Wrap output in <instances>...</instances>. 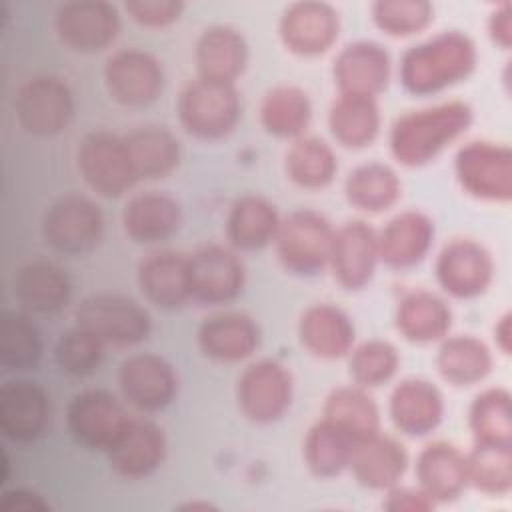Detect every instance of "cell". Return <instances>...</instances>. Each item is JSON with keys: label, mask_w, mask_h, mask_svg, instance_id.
<instances>
[{"label": "cell", "mask_w": 512, "mask_h": 512, "mask_svg": "<svg viewBox=\"0 0 512 512\" xmlns=\"http://www.w3.org/2000/svg\"><path fill=\"white\" fill-rule=\"evenodd\" d=\"M472 124V108L450 100L410 110L390 128V152L402 166L418 168L438 158Z\"/></svg>", "instance_id": "cell-1"}, {"label": "cell", "mask_w": 512, "mask_h": 512, "mask_svg": "<svg viewBox=\"0 0 512 512\" xmlns=\"http://www.w3.org/2000/svg\"><path fill=\"white\" fill-rule=\"evenodd\" d=\"M476 60L472 38L458 30H446L410 46L402 54L398 74L410 94L430 96L466 80L474 72Z\"/></svg>", "instance_id": "cell-2"}, {"label": "cell", "mask_w": 512, "mask_h": 512, "mask_svg": "<svg viewBox=\"0 0 512 512\" xmlns=\"http://www.w3.org/2000/svg\"><path fill=\"white\" fill-rule=\"evenodd\" d=\"M242 114L234 84L208 78L192 80L178 98V120L198 140H220L228 136Z\"/></svg>", "instance_id": "cell-3"}, {"label": "cell", "mask_w": 512, "mask_h": 512, "mask_svg": "<svg viewBox=\"0 0 512 512\" xmlns=\"http://www.w3.org/2000/svg\"><path fill=\"white\" fill-rule=\"evenodd\" d=\"M334 228L320 212L302 208L280 220L274 248L282 268L296 276H314L328 266Z\"/></svg>", "instance_id": "cell-4"}, {"label": "cell", "mask_w": 512, "mask_h": 512, "mask_svg": "<svg viewBox=\"0 0 512 512\" xmlns=\"http://www.w3.org/2000/svg\"><path fill=\"white\" fill-rule=\"evenodd\" d=\"M76 326L94 334L104 346H134L152 330L150 314L136 300L100 292L84 298L74 312Z\"/></svg>", "instance_id": "cell-5"}, {"label": "cell", "mask_w": 512, "mask_h": 512, "mask_svg": "<svg viewBox=\"0 0 512 512\" xmlns=\"http://www.w3.org/2000/svg\"><path fill=\"white\" fill-rule=\"evenodd\" d=\"M104 234L100 206L82 194L58 198L44 214L42 236L50 248L66 256L92 252Z\"/></svg>", "instance_id": "cell-6"}, {"label": "cell", "mask_w": 512, "mask_h": 512, "mask_svg": "<svg viewBox=\"0 0 512 512\" xmlns=\"http://www.w3.org/2000/svg\"><path fill=\"white\" fill-rule=\"evenodd\" d=\"M76 160L86 186L106 198L122 196L138 180L124 138L108 130L86 134L78 146Z\"/></svg>", "instance_id": "cell-7"}, {"label": "cell", "mask_w": 512, "mask_h": 512, "mask_svg": "<svg viewBox=\"0 0 512 512\" xmlns=\"http://www.w3.org/2000/svg\"><path fill=\"white\" fill-rule=\"evenodd\" d=\"M14 116L30 136H56L68 128L74 116L72 92L58 76H34L18 88Z\"/></svg>", "instance_id": "cell-8"}, {"label": "cell", "mask_w": 512, "mask_h": 512, "mask_svg": "<svg viewBox=\"0 0 512 512\" xmlns=\"http://www.w3.org/2000/svg\"><path fill=\"white\" fill-rule=\"evenodd\" d=\"M454 172L462 190L478 200L508 202L512 196V152L506 144H464L456 154Z\"/></svg>", "instance_id": "cell-9"}, {"label": "cell", "mask_w": 512, "mask_h": 512, "mask_svg": "<svg viewBox=\"0 0 512 512\" xmlns=\"http://www.w3.org/2000/svg\"><path fill=\"white\" fill-rule=\"evenodd\" d=\"M292 374L276 360H258L244 368L236 382L240 412L256 422L270 424L280 420L292 404Z\"/></svg>", "instance_id": "cell-10"}, {"label": "cell", "mask_w": 512, "mask_h": 512, "mask_svg": "<svg viewBox=\"0 0 512 512\" xmlns=\"http://www.w3.org/2000/svg\"><path fill=\"white\" fill-rule=\"evenodd\" d=\"M130 416L122 402L108 390H82L72 396L66 410V426L76 444L106 452L118 438Z\"/></svg>", "instance_id": "cell-11"}, {"label": "cell", "mask_w": 512, "mask_h": 512, "mask_svg": "<svg viewBox=\"0 0 512 512\" xmlns=\"http://www.w3.org/2000/svg\"><path fill=\"white\" fill-rule=\"evenodd\" d=\"M104 84L114 102L142 108L162 94L164 70L152 54L140 48H124L106 60Z\"/></svg>", "instance_id": "cell-12"}, {"label": "cell", "mask_w": 512, "mask_h": 512, "mask_svg": "<svg viewBox=\"0 0 512 512\" xmlns=\"http://www.w3.org/2000/svg\"><path fill=\"white\" fill-rule=\"evenodd\" d=\"M434 270L446 294L470 300L484 294L492 284L494 260L480 242L454 238L440 250Z\"/></svg>", "instance_id": "cell-13"}, {"label": "cell", "mask_w": 512, "mask_h": 512, "mask_svg": "<svg viewBox=\"0 0 512 512\" xmlns=\"http://www.w3.org/2000/svg\"><path fill=\"white\" fill-rule=\"evenodd\" d=\"M54 28L64 46L74 52L92 54L108 48L118 38L120 16L108 2H66L56 10Z\"/></svg>", "instance_id": "cell-14"}, {"label": "cell", "mask_w": 512, "mask_h": 512, "mask_svg": "<svg viewBox=\"0 0 512 512\" xmlns=\"http://www.w3.org/2000/svg\"><path fill=\"white\" fill-rule=\"evenodd\" d=\"M192 300L218 306L232 302L244 288V264L238 254L220 244H208L188 256Z\"/></svg>", "instance_id": "cell-15"}, {"label": "cell", "mask_w": 512, "mask_h": 512, "mask_svg": "<svg viewBox=\"0 0 512 512\" xmlns=\"http://www.w3.org/2000/svg\"><path fill=\"white\" fill-rule=\"evenodd\" d=\"M124 400L140 412L164 410L178 392V376L168 360L156 354H134L118 368Z\"/></svg>", "instance_id": "cell-16"}, {"label": "cell", "mask_w": 512, "mask_h": 512, "mask_svg": "<svg viewBox=\"0 0 512 512\" xmlns=\"http://www.w3.org/2000/svg\"><path fill=\"white\" fill-rule=\"evenodd\" d=\"M338 12L326 2H294L278 24V34L286 50L298 56H320L338 38Z\"/></svg>", "instance_id": "cell-17"}, {"label": "cell", "mask_w": 512, "mask_h": 512, "mask_svg": "<svg viewBox=\"0 0 512 512\" xmlns=\"http://www.w3.org/2000/svg\"><path fill=\"white\" fill-rule=\"evenodd\" d=\"M378 264L376 232L362 220H350L334 230L328 266L344 290L364 288Z\"/></svg>", "instance_id": "cell-18"}, {"label": "cell", "mask_w": 512, "mask_h": 512, "mask_svg": "<svg viewBox=\"0 0 512 512\" xmlns=\"http://www.w3.org/2000/svg\"><path fill=\"white\" fill-rule=\"evenodd\" d=\"M110 468L128 480H140L160 468L166 456V436L160 426L132 418L106 450Z\"/></svg>", "instance_id": "cell-19"}, {"label": "cell", "mask_w": 512, "mask_h": 512, "mask_svg": "<svg viewBox=\"0 0 512 512\" xmlns=\"http://www.w3.org/2000/svg\"><path fill=\"white\" fill-rule=\"evenodd\" d=\"M50 420L46 390L32 380H8L0 388V430L8 440L34 442Z\"/></svg>", "instance_id": "cell-20"}, {"label": "cell", "mask_w": 512, "mask_h": 512, "mask_svg": "<svg viewBox=\"0 0 512 512\" xmlns=\"http://www.w3.org/2000/svg\"><path fill=\"white\" fill-rule=\"evenodd\" d=\"M332 74L340 94L376 98L390 82V54L376 42L358 40L340 50Z\"/></svg>", "instance_id": "cell-21"}, {"label": "cell", "mask_w": 512, "mask_h": 512, "mask_svg": "<svg viewBox=\"0 0 512 512\" xmlns=\"http://www.w3.org/2000/svg\"><path fill=\"white\" fill-rule=\"evenodd\" d=\"M348 468L360 486L388 490L404 476L408 452L396 438L376 432L354 442Z\"/></svg>", "instance_id": "cell-22"}, {"label": "cell", "mask_w": 512, "mask_h": 512, "mask_svg": "<svg viewBox=\"0 0 512 512\" xmlns=\"http://www.w3.org/2000/svg\"><path fill=\"white\" fill-rule=\"evenodd\" d=\"M138 286L158 308H180L192 298L188 256L172 250L148 254L138 266Z\"/></svg>", "instance_id": "cell-23"}, {"label": "cell", "mask_w": 512, "mask_h": 512, "mask_svg": "<svg viewBox=\"0 0 512 512\" xmlns=\"http://www.w3.org/2000/svg\"><path fill=\"white\" fill-rule=\"evenodd\" d=\"M432 240L434 222L424 212L406 210L376 234L378 260L396 270L412 268L428 254Z\"/></svg>", "instance_id": "cell-24"}, {"label": "cell", "mask_w": 512, "mask_h": 512, "mask_svg": "<svg viewBox=\"0 0 512 512\" xmlns=\"http://www.w3.org/2000/svg\"><path fill=\"white\" fill-rule=\"evenodd\" d=\"M196 340L206 358L216 362H240L258 348L260 328L242 312H220L204 318Z\"/></svg>", "instance_id": "cell-25"}, {"label": "cell", "mask_w": 512, "mask_h": 512, "mask_svg": "<svg viewBox=\"0 0 512 512\" xmlns=\"http://www.w3.org/2000/svg\"><path fill=\"white\" fill-rule=\"evenodd\" d=\"M390 418L406 436H426L438 428L444 416L440 390L422 378L402 380L390 394Z\"/></svg>", "instance_id": "cell-26"}, {"label": "cell", "mask_w": 512, "mask_h": 512, "mask_svg": "<svg viewBox=\"0 0 512 512\" xmlns=\"http://www.w3.org/2000/svg\"><path fill=\"white\" fill-rule=\"evenodd\" d=\"M414 472L418 486L434 504H446L460 498L468 486L466 454L450 442L426 444L416 458Z\"/></svg>", "instance_id": "cell-27"}, {"label": "cell", "mask_w": 512, "mask_h": 512, "mask_svg": "<svg viewBox=\"0 0 512 512\" xmlns=\"http://www.w3.org/2000/svg\"><path fill=\"white\" fill-rule=\"evenodd\" d=\"M298 336L312 356L334 360L352 350L354 324L350 316L334 304H312L300 316Z\"/></svg>", "instance_id": "cell-28"}, {"label": "cell", "mask_w": 512, "mask_h": 512, "mask_svg": "<svg viewBox=\"0 0 512 512\" xmlns=\"http://www.w3.org/2000/svg\"><path fill=\"white\" fill-rule=\"evenodd\" d=\"M180 224V204L164 192L136 194L122 210V228L138 244L164 242L178 232Z\"/></svg>", "instance_id": "cell-29"}, {"label": "cell", "mask_w": 512, "mask_h": 512, "mask_svg": "<svg viewBox=\"0 0 512 512\" xmlns=\"http://www.w3.org/2000/svg\"><path fill=\"white\" fill-rule=\"evenodd\" d=\"M14 296L28 312L56 314L68 306L72 284L58 264L32 260L16 272Z\"/></svg>", "instance_id": "cell-30"}, {"label": "cell", "mask_w": 512, "mask_h": 512, "mask_svg": "<svg viewBox=\"0 0 512 512\" xmlns=\"http://www.w3.org/2000/svg\"><path fill=\"white\" fill-rule=\"evenodd\" d=\"M194 60L200 78L234 84L246 70L248 44L244 36L230 26H210L196 42Z\"/></svg>", "instance_id": "cell-31"}, {"label": "cell", "mask_w": 512, "mask_h": 512, "mask_svg": "<svg viewBox=\"0 0 512 512\" xmlns=\"http://www.w3.org/2000/svg\"><path fill=\"white\" fill-rule=\"evenodd\" d=\"M452 326V310L444 298L428 290H412L396 308V330L414 344L444 340Z\"/></svg>", "instance_id": "cell-32"}, {"label": "cell", "mask_w": 512, "mask_h": 512, "mask_svg": "<svg viewBox=\"0 0 512 512\" xmlns=\"http://www.w3.org/2000/svg\"><path fill=\"white\" fill-rule=\"evenodd\" d=\"M124 142L138 180L164 178L176 170L180 162V142L164 126H138L124 136Z\"/></svg>", "instance_id": "cell-33"}, {"label": "cell", "mask_w": 512, "mask_h": 512, "mask_svg": "<svg viewBox=\"0 0 512 512\" xmlns=\"http://www.w3.org/2000/svg\"><path fill=\"white\" fill-rule=\"evenodd\" d=\"M280 216L272 202L246 194L238 198L226 218V238L238 250H260L274 242Z\"/></svg>", "instance_id": "cell-34"}, {"label": "cell", "mask_w": 512, "mask_h": 512, "mask_svg": "<svg viewBox=\"0 0 512 512\" xmlns=\"http://www.w3.org/2000/svg\"><path fill=\"white\" fill-rule=\"evenodd\" d=\"M334 140L344 148L370 146L380 132V110L376 98L338 94L328 112Z\"/></svg>", "instance_id": "cell-35"}, {"label": "cell", "mask_w": 512, "mask_h": 512, "mask_svg": "<svg viewBox=\"0 0 512 512\" xmlns=\"http://www.w3.org/2000/svg\"><path fill=\"white\" fill-rule=\"evenodd\" d=\"M436 368L448 384L472 386L490 374L492 352L482 340L470 334L444 338L436 356Z\"/></svg>", "instance_id": "cell-36"}, {"label": "cell", "mask_w": 512, "mask_h": 512, "mask_svg": "<svg viewBox=\"0 0 512 512\" xmlns=\"http://www.w3.org/2000/svg\"><path fill=\"white\" fill-rule=\"evenodd\" d=\"M346 200L362 212H384L392 208L402 194L398 174L382 162H366L356 166L344 182Z\"/></svg>", "instance_id": "cell-37"}, {"label": "cell", "mask_w": 512, "mask_h": 512, "mask_svg": "<svg viewBox=\"0 0 512 512\" xmlns=\"http://www.w3.org/2000/svg\"><path fill=\"white\" fill-rule=\"evenodd\" d=\"M312 118L308 94L292 84H280L266 92L260 104V124L276 138H300Z\"/></svg>", "instance_id": "cell-38"}, {"label": "cell", "mask_w": 512, "mask_h": 512, "mask_svg": "<svg viewBox=\"0 0 512 512\" xmlns=\"http://www.w3.org/2000/svg\"><path fill=\"white\" fill-rule=\"evenodd\" d=\"M286 176L304 190L326 188L336 172L338 160L328 142L316 136H300L292 142L284 158Z\"/></svg>", "instance_id": "cell-39"}, {"label": "cell", "mask_w": 512, "mask_h": 512, "mask_svg": "<svg viewBox=\"0 0 512 512\" xmlns=\"http://www.w3.org/2000/svg\"><path fill=\"white\" fill-rule=\"evenodd\" d=\"M354 438L330 420H318L304 438V462L308 470L318 478L338 476L348 468Z\"/></svg>", "instance_id": "cell-40"}, {"label": "cell", "mask_w": 512, "mask_h": 512, "mask_svg": "<svg viewBox=\"0 0 512 512\" xmlns=\"http://www.w3.org/2000/svg\"><path fill=\"white\" fill-rule=\"evenodd\" d=\"M324 418L340 426L354 440L380 432V412L362 386L334 388L324 402Z\"/></svg>", "instance_id": "cell-41"}, {"label": "cell", "mask_w": 512, "mask_h": 512, "mask_svg": "<svg viewBox=\"0 0 512 512\" xmlns=\"http://www.w3.org/2000/svg\"><path fill=\"white\" fill-rule=\"evenodd\" d=\"M468 486L488 494L504 496L512 488L510 442H476L466 454Z\"/></svg>", "instance_id": "cell-42"}, {"label": "cell", "mask_w": 512, "mask_h": 512, "mask_svg": "<svg viewBox=\"0 0 512 512\" xmlns=\"http://www.w3.org/2000/svg\"><path fill=\"white\" fill-rule=\"evenodd\" d=\"M42 358V340L32 320L20 312H4L0 326V364L12 372L34 370Z\"/></svg>", "instance_id": "cell-43"}, {"label": "cell", "mask_w": 512, "mask_h": 512, "mask_svg": "<svg viewBox=\"0 0 512 512\" xmlns=\"http://www.w3.org/2000/svg\"><path fill=\"white\" fill-rule=\"evenodd\" d=\"M468 426L476 442H510V394L504 388H488L480 392L468 410Z\"/></svg>", "instance_id": "cell-44"}, {"label": "cell", "mask_w": 512, "mask_h": 512, "mask_svg": "<svg viewBox=\"0 0 512 512\" xmlns=\"http://www.w3.org/2000/svg\"><path fill=\"white\" fill-rule=\"evenodd\" d=\"M104 356V344L88 330L74 326L66 330L54 348L58 368L74 378L90 376L98 370Z\"/></svg>", "instance_id": "cell-45"}, {"label": "cell", "mask_w": 512, "mask_h": 512, "mask_svg": "<svg viewBox=\"0 0 512 512\" xmlns=\"http://www.w3.org/2000/svg\"><path fill=\"white\" fill-rule=\"evenodd\" d=\"M400 366L398 350L386 340H368L350 354V376L356 386L376 388L392 380Z\"/></svg>", "instance_id": "cell-46"}, {"label": "cell", "mask_w": 512, "mask_h": 512, "mask_svg": "<svg viewBox=\"0 0 512 512\" xmlns=\"http://www.w3.org/2000/svg\"><path fill=\"white\" fill-rule=\"evenodd\" d=\"M372 20L388 36H412L430 26L434 6L424 0H380L372 4Z\"/></svg>", "instance_id": "cell-47"}, {"label": "cell", "mask_w": 512, "mask_h": 512, "mask_svg": "<svg viewBox=\"0 0 512 512\" xmlns=\"http://www.w3.org/2000/svg\"><path fill=\"white\" fill-rule=\"evenodd\" d=\"M128 16L144 28H164L176 22L184 10L180 0H132L124 4Z\"/></svg>", "instance_id": "cell-48"}, {"label": "cell", "mask_w": 512, "mask_h": 512, "mask_svg": "<svg viewBox=\"0 0 512 512\" xmlns=\"http://www.w3.org/2000/svg\"><path fill=\"white\" fill-rule=\"evenodd\" d=\"M386 500L382 502V508L388 512H426L434 508V502L430 496L420 488L410 486H392L386 490Z\"/></svg>", "instance_id": "cell-49"}, {"label": "cell", "mask_w": 512, "mask_h": 512, "mask_svg": "<svg viewBox=\"0 0 512 512\" xmlns=\"http://www.w3.org/2000/svg\"><path fill=\"white\" fill-rule=\"evenodd\" d=\"M48 508L50 506L42 496H38L36 492L24 490V488L4 492L2 502H0V510H6V512H14V510L16 512H44Z\"/></svg>", "instance_id": "cell-50"}, {"label": "cell", "mask_w": 512, "mask_h": 512, "mask_svg": "<svg viewBox=\"0 0 512 512\" xmlns=\"http://www.w3.org/2000/svg\"><path fill=\"white\" fill-rule=\"evenodd\" d=\"M488 32L490 38L504 50L510 48L512 42V4L504 2L500 4L488 20Z\"/></svg>", "instance_id": "cell-51"}, {"label": "cell", "mask_w": 512, "mask_h": 512, "mask_svg": "<svg viewBox=\"0 0 512 512\" xmlns=\"http://www.w3.org/2000/svg\"><path fill=\"white\" fill-rule=\"evenodd\" d=\"M510 312H506L494 326V340H496V346L500 348L502 354H510V344H512V326H510Z\"/></svg>", "instance_id": "cell-52"}, {"label": "cell", "mask_w": 512, "mask_h": 512, "mask_svg": "<svg viewBox=\"0 0 512 512\" xmlns=\"http://www.w3.org/2000/svg\"><path fill=\"white\" fill-rule=\"evenodd\" d=\"M182 508L184 510H208V508H212V504H208V502H188Z\"/></svg>", "instance_id": "cell-53"}]
</instances>
